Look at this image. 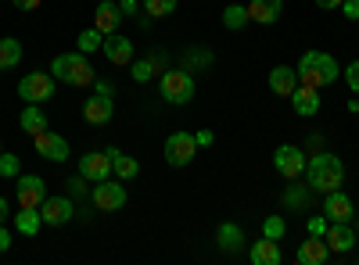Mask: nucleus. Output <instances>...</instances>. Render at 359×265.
Masks as SVG:
<instances>
[{
  "label": "nucleus",
  "mask_w": 359,
  "mask_h": 265,
  "mask_svg": "<svg viewBox=\"0 0 359 265\" xmlns=\"http://www.w3.org/2000/svg\"><path fill=\"white\" fill-rule=\"evenodd\" d=\"M294 72H298V83L313 86V90H323V86L338 83V76H341L338 62H334L331 54H323V50H306L302 62L294 65Z\"/></svg>",
  "instance_id": "obj_1"
},
{
  "label": "nucleus",
  "mask_w": 359,
  "mask_h": 265,
  "mask_svg": "<svg viewBox=\"0 0 359 265\" xmlns=\"http://www.w3.org/2000/svg\"><path fill=\"white\" fill-rule=\"evenodd\" d=\"M306 180H309V187H313L316 194L341 190V183H345V165H341L338 155L320 151V155H313V158L306 162Z\"/></svg>",
  "instance_id": "obj_2"
},
{
  "label": "nucleus",
  "mask_w": 359,
  "mask_h": 265,
  "mask_svg": "<svg viewBox=\"0 0 359 265\" xmlns=\"http://www.w3.org/2000/svg\"><path fill=\"white\" fill-rule=\"evenodd\" d=\"M50 76L54 79H62L69 86H90L97 76H94V65L86 62V54L76 50V54H57L54 62H50Z\"/></svg>",
  "instance_id": "obj_3"
},
{
  "label": "nucleus",
  "mask_w": 359,
  "mask_h": 265,
  "mask_svg": "<svg viewBox=\"0 0 359 265\" xmlns=\"http://www.w3.org/2000/svg\"><path fill=\"white\" fill-rule=\"evenodd\" d=\"M158 94H162L169 104H187V101L194 97V79H191V72L169 69V72L162 76V83H158Z\"/></svg>",
  "instance_id": "obj_4"
},
{
  "label": "nucleus",
  "mask_w": 359,
  "mask_h": 265,
  "mask_svg": "<svg viewBox=\"0 0 359 265\" xmlns=\"http://www.w3.org/2000/svg\"><path fill=\"white\" fill-rule=\"evenodd\" d=\"M54 83L57 79L50 72H29V76L18 79V97L25 104H43V101L54 97Z\"/></svg>",
  "instance_id": "obj_5"
},
{
  "label": "nucleus",
  "mask_w": 359,
  "mask_h": 265,
  "mask_svg": "<svg viewBox=\"0 0 359 265\" xmlns=\"http://www.w3.org/2000/svg\"><path fill=\"white\" fill-rule=\"evenodd\" d=\"M165 162L172 165V169H187L191 162H194V155H198V140H194V133H172L169 140H165Z\"/></svg>",
  "instance_id": "obj_6"
},
{
  "label": "nucleus",
  "mask_w": 359,
  "mask_h": 265,
  "mask_svg": "<svg viewBox=\"0 0 359 265\" xmlns=\"http://www.w3.org/2000/svg\"><path fill=\"white\" fill-rule=\"evenodd\" d=\"M273 169L284 176V180H298V176H306V155L291 143H280L273 151Z\"/></svg>",
  "instance_id": "obj_7"
},
{
  "label": "nucleus",
  "mask_w": 359,
  "mask_h": 265,
  "mask_svg": "<svg viewBox=\"0 0 359 265\" xmlns=\"http://www.w3.org/2000/svg\"><path fill=\"white\" fill-rule=\"evenodd\" d=\"M15 197H18V208H40V204L47 201V183L40 180V176H22L18 172Z\"/></svg>",
  "instance_id": "obj_8"
},
{
  "label": "nucleus",
  "mask_w": 359,
  "mask_h": 265,
  "mask_svg": "<svg viewBox=\"0 0 359 265\" xmlns=\"http://www.w3.org/2000/svg\"><path fill=\"white\" fill-rule=\"evenodd\" d=\"M94 204H97V212H118L126 204V187H123V180L118 183H111V180H101L97 187H94Z\"/></svg>",
  "instance_id": "obj_9"
},
{
  "label": "nucleus",
  "mask_w": 359,
  "mask_h": 265,
  "mask_svg": "<svg viewBox=\"0 0 359 265\" xmlns=\"http://www.w3.org/2000/svg\"><path fill=\"white\" fill-rule=\"evenodd\" d=\"M36 155L47 158V162H65L69 158V140L62 133H50V129H40L36 136Z\"/></svg>",
  "instance_id": "obj_10"
},
{
  "label": "nucleus",
  "mask_w": 359,
  "mask_h": 265,
  "mask_svg": "<svg viewBox=\"0 0 359 265\" xmlns=\"http://www.w3.org/2000/svg\"><path fill=\"white\" fill-rule=\"evenodd\" d=\"M79 176L83 180H90V183H101V180H108L111 176V155L108 151H90V155H83L79 158Z\"/></svg>",
  "instance_id": "obj_11"
},
{
  "label": "nucleus",
  "mask_w": 359,
  "mask_h": 265,
  "mask_svg": "<svg viewBox=\"0 0 359 265\" xmlns=\"http://www.w3.org/2000/svg\"><path fill=\"white\" fill-rule=\"evenodd\" d=\"M323 241H327V248H331L334 255H348L355 248V226L352 222H331L327 233H323Z\"/></svg>",
  "instance_id": "obj_12"
},
{
  "label": "nucleus",
  "mask_w": 359,
  "mask_h": 265,
  "mask_svg": "<svg viewBox=\"0 0 359 265\" xmlns=\"http://www.w3.org/2000/svg\"><path fill=\"white\" fill-rule=\"evenodd\" d=\"M327 258H331V248H327V241L316 237V233H309V241H302V244H298V251H294V262L298 265H323Z\"/></svg>",
  "instance_id": "obj_13"
},
{
  "label": "nucleus",
  "mask_w": 359,
  "mask_h": 265,
  "mask_svg": "<svg viewBox=\"0 0 359 265\" xmlns=\"http://www.w3.org/2000/svg\"><path fill=\"white\" fill-rule=\"evenodd\" d=\"M40 215H43V226H65L72 219V201L62 194V197H50L40 204Z\"/></svg>",
  "instance_id": "obj_14"
},
{
  "label": "nucleus",
  "mask_w": 359,
  "mask_h": 265,
  "mask_svg": "<svg viewBox=\"0 0 359 265\" xmlns=\"http://www.w3.org/2000/svg\"><path fill=\"white\" fill-rule=\"evenodd\" d=\"M101 50H104V57H108L111 65H133V40H126L123 33L104 36Z\"/></svg>",
  "instance_id": "obj_15"
},
{
  "label": "nucleus",
  "mask_w": 359,
  "mask_h": 265,
  "mask_svg": "<svg viewBox=\"0 0 359 265\" xmlns=\"http://www.w3.org/2000/svg\"><path fill=\"white\" fill-rule=\"evenodd\" d=\"M118 25H123V8H118L115 0H97L94 29H101L104 36H111V33H118Z\"/></svg>",
  "instance_id": "obj_16"
},
{
  "label": "nucleus",
  "mask_w": 359,
  "mask_h": 265,
  "mask_svg": "<svg viewBox=\"0 0 359 265\" xmlns=\"http://www.w3.org/2000/svg\"><path fill=\"white\" fill-rule=\"evenodd\" d=\"M248 22L255 25H273L280 22V11H284V0H248Z\"/></svg>",
  "instance_id": "obj_17"
},
{
  "label": "nucleus",
  "mask_w": 359,
  "mask_h": 265,
  "mask_svg": "<svg viewBox=\"0 0 359 265\" xmlns=\"http://www.w3.org/2000/svg\"><path fill=\"white\" fill-rule=\"evenodd\" d=\"M111 115H115L111 97H104V94L86 97V104H83V119H86L90 126H108V122H111Z\"/></svg>",
  "instance_id": "obj_18"
},
{
  "label": "nucleus",
  "mask_w": 359,
  "mask_h": 265,
  "mask_svg": "<svg viewBox=\"0 0 359 265\" xmlns=\"http://www.w3.org/2000/svg\"><path fill=\"white\" fill-rule=\"evenodd\" d=\"M323 215L327 222H352V201L341 194V190H331V194H323Z\"/></svg>",
  "instance_id": "obj_19"
},
{
  "label": "nucleus",
  "mask_w": 359,
  "mask_h": 265,
  "mask_svg": "<svg viewBox=\"0 0 359 265\" xmlns=\"http://www.w3.org/2000/svg\"><path fill=\"white\" fill-rule=\"evenodd\" d=\"M269 90H273L277 97H291L298 90V72L291 65H277L273 72H269Z\"/></svg>",
  "instance_id": "obj_20"
},
{
  "label": "nucleus",
  "mask_w": 359,
  "mask_h": 265,
  "mask_svg": "<svg viewBox=\"0 0 359 265\" xmlns=\"http://www.w3.org/2000/svg\"><path fill=\"white\" fill-rule=\"evenodd\" d=\"M248 258H252L255 265H280V262H284L280 244H277L273 237H262V241H255V244H252V251H248Z\"/></svg>",
  "instance_id": "obj_21"
},
{
  "label": "nucleus",
  "mask_w": 359,
  "mask_h": 265,
  "mask_svg": "<svg viewBox=\"0 0 359 265\" xmlns=\"http://www.w3.org/2000/svg\"><path fill=\"white\" fill-rule=\"evenodd\" d=\"M291 104H294V111L302 115V119H313V115L320 111V90H313V86H302V83H298V90L291 94Z\"/></svg>",
  "instance_id": "obj_22"
},
{
  "label": "nucleus",
  "mask_w": 359,
  "mask_h": 265,
  "mask_svg": "<svg viewBox=\"0 0 359 265\" xmlns=\"http://www.w3.org/2000/svg\"><path fill=\"white\" fill-rule=\"evenodd\" d=\"M108 155H111V172L118 176V180H133V176L140 172V162L133 158V155H123V151H118V147H108Z\"/></svg>",
  "instance_id": "obj_23"
},
{
  "label": "nucleus",
  "mask_w": 359,
  "mask_h": 265,
  "mask_svg": "<svg viewBox=\"0 0 359 265\" xmlns=\"http://www.w3.org/2000/svg\"><path fill=\"white\" fill-rule=\"evenodd\" d=\"M216 241H219L223 251H241V244H245V229H241V226H233V222H223L219 233H216Z\"/></svg>",
  "instance_id": "obj_24"
},
{
  "label": "nucleus",
  "mask_w": 359,
  "mask_h": 265,
  "mask_svg": "<svg viewBox=\"0 0 359 265\" xmlns=\"http://www.w3.org/2000/svg\"><path fill=\"white\" fill-rule=\"evenodd\" d=\"M22 129H25L29 136H36L40 129H47V115L40 111V104H25V111H22Z\"/></svg>",
  "instance_id": "obj_25"
},
{
  "label": "nucleus",
  "mask_w": 359,
  "mask_h": 265,
  "mask_svg": "<svg viewBox=\"0 0 359 265\" xmlns=\"http://www.w3.org/2000/svg\"><path fill=\"white\" fill-rule=\"evenodd\" d=\"M15 226H18V233H25V237H33V233L43 226V215H40V208H22V212L15 215Z\"/></svg>",
  "instance_id": "obj_26"
},
{
  "label": "nucleus",
  "mask_w": 359,
  "mask_h": 265,
  "mask_svg": "<svg viewBox=\"0 0 359 265\" xmlns=\"http://www.w3.org/2000/svg\"><path fill=\"white\" fill-rule=\"evenodd\" d=\"M22 62V43L15 36H4L0 40V69H15Z\"/></svg>",
  "instance_id": "obj_27"
},
{
  "label": "nucleus",
  "mask_w": 359,
  "mask_h": 265,
  "mask_svg": "<svg viewBox=\"0 0 359 265\" xmlns=\"http://www.w3.org/2000/svg\"><path fill=\"white\" fill-rule=\"evenodd\" d=\"M101 43H104V33H101V29H94V25L83 29V33L76 36V47H79L83 54H90V50H101Z\"/></svg>",
  "instance_id": "obj_28"
},
{
  "label": "nucleus",
  "mask_w": 359,
  "mask_h": 265,
  "mask_svg": "<svg viewBox=\"0 0 359 265\" xmlns=\"http://www.w3.org/2000/svg\"><path fill=\"white\" fill-rule=\"evenodd\" d=\"M223 25L230 29V33H233V29H245V25H248V8H245V4H230V8L223 11Z\"/></svg>",
  "instance_id": "obj_29"
},
{
  "label": "nucleus",
  "mask_w": 359,
  "mask_h": 265,
  "mask_svg": "<svg viewBox=\"0 0 359 265\" xmlns=\"http://www.w3.org/2000/svg\"><path fill=\"white\" fill-rule=\"evenodd\" d=\"M144 11L151 18H165V15L176 11V0H144Z\"/></svg>",
  "instance_id": "obj_30"
},
{
  "label": "nucleus",
  "mask_w": 359,
  "mask_h": 265,
  "mask_svg": "<svg viewBox=\"0 0 359 265\" xmlns=\"http://www.w3.org/2000/svg\"><path fill=\"white\" fill-rule=\"evenodd\" d=\"M18 172H22L18 155H4V151H0V176H4V180H15Z\"/></svg>",
  "instance_id": "obj_31"
},
{
  "label": "nucleus",
  "mask_w": 359,
  "mask_h": 265,
  "mask_svg": "<svg viewBox=\"0 0 359 265\" xmlns=\"http://www.w3.org/2000/svg\"><path fill=\"white\" fill-rule=\"evenodd\" d=\"M284 229H287V226H284V219H280V215H269V219L262 222V237L280 241V237H284Z\"/></svg>",
  "instance_id": "obj_32"
},
{
  "label": "nucleus",
  "mask_w": 359,
  "mask_h": 265,
  "mask_svg": "<svg viewBox=\"0 0 359 265\" xmlns=\"http://www.w3.org/2000/svg\"><path fill=\"white\" fill-rule=\"evenodd\" d=\"M341 76H345V83H348V90H352V94H359V57H355V62H352Z\"/></svg>",
  "instance_id": "obj_33"
},
{
  "label": "nucleus",
  "mask_w": 359,
  "mask_h": 265,
  "mask_svg": "<svg viewBox=\"0 0 359 265\" xmlns=\"http://www.w3.org/2000/svg\"><path fill=\"white\" fill-rule=\"evenodd\" d=\"M151 72H155L151 62H133V79L137 83H147V79H151Z\"/></svg>",
  "instance_id": "obj_34"
},
{
  "label": "nucleus",
  "mask_w": 359,
  "mask_h": 265,
  "mask_svg": "<svg viewBox=\"0 0 359 265\" xmlns=\"http://www.w3.org/2000/svg\"><path fill=\"white\" fill-rule=\"evenodd\" d=\"M341 15L348 22H359V0H341Z\"/></svg>",
  "instance_id": "obj_35"
},
{
  "label": "nucleus",
  "mask_w": 359,
  "mask_h": 265,
  "mask_svg": "<svg viewBox=\"0 0 359 265\" xmlns=\"http://www.w3.org/2000/svg\"><path fill=\"white\" fill-rule=\"evenodd\" d=\"M309 233L323 237V233H327V215H323V219H320V215H313V219H309Z\"/></svg>",
  "instance_id": "obj_36"
},
{
  "label": "nucleus",
  "mask_w": 359,
  "mask_h": 265,
  "mask_svg": "<svg viewBox=\"0 0 359 265\" xmlns=\"http://www.w3.org/2000/svg\"><path fill=\"white\" fill-rule=\"evenodd\" d=\"M40 4H43V0H15V8H18V11H36Z\"/></svg>",
  "instance_id": "obj_37"
},
{
  "label": "nucleus",
  "mask_w": 359,
  "mask_h": 265,
  "mask_svg": "<svg viewBox=\"0 0 359 265\" xmlns=\"http://www.w3.org/2000/svg\"><path fill=\"white\" fill-rule=\"evenodd\" d=\"M194 140H198V147H212V133H208V129H201V133H194Z\"/></svg>",
  "instance_id": "obj_38"
},
{
  "label": "nucleus",
  "mask_w": 359,
  "mask_h": 265,
  "mask_svg": "<svg viewBox=\"0 0 359 265\" xmlns=\"http://www.w3.org/2000/svg\"><path fill=\"white\" fill-rule=\"evenodd\" d=\"M11 248V233H8V226L0 222V251H8Z\"/></svg>",
  "instance_id": "obj_39"
},
{
  "label": "nucleus",
  "mask_w": 359,
  "mask_h": 265,
  "mask_svg": "<svg viewBox=\"0 0 359 265\" xmlns=\"http://www.w3.org/2000/svg\"><path fill=\"white\" fill-rule=\"evenodd\" d=\"M316 8H323V11H334V8H341V0H316Z\"/></svg>",
  "instance_id": "obj_40"
},
{
  "label": "nucleus",
  "mask_w": 359,
  "mask_h": 265,
  "mask_svg": "<svg viewBox=\"0 0 359 265\" xmlns=\"http://www.w3.org/2000/svg\"><path fill=\"white\" fill-rule=\"evenodd\" d=\"M94 90H97V94H104V97H111V86H108L104 79H94Z\"/></svg>",
  "instance_id": "obj_41"
},
{
  "label": "nucleus",
  "mask_w": 359,
  "mask_h": 265,
  "mask_svg": "<svg viewBox=\"0 0 359 265\" xmlns=\"http://www.w3.org/2000/svg\"><path fill=\"white\" fill-rule=\"evenodd\" d=\"M0 222H8V201L0 197Z\"/></svg>",
  "instance_id": "obj_42"
},
{
  "label": "nucleus",
  "mask_w": 359,
  "mask_h": 265,
  "mask_svg": "<svg viewBox=\"0 0 359 265\" xmlns=\"http://www.w3.org/2000/svg\"><path fill=\"white\" fill-rule=\"evenodd\" d=\"M137 11V4H133V0H123V15H133Z\"/></svg>",
  "instance_id": "obj_43"
},
{
  "label": "nucleus",
  "mask_w": 359,
  "mask_h": 265,
  "mask_svg": "<svg viewBox=\"0 0 359 265\" xmlns=\"http://www.w3.org/2000/svg\"><path fill=\"white\" fill-rule=\"evenodd\" d=\"M0 151H4V147H0Z\"/></svg>",
  "instance_id": "obj_44"
}]
</instances>
